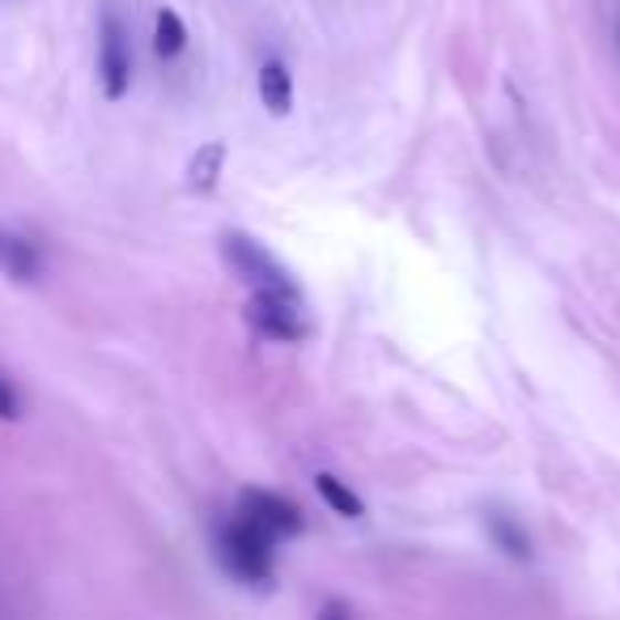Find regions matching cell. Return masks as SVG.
Returning <instances> with one entry per match:
<instances>
[{"mask_svg":"<svg viewBox=\"0 0 620 620\" xmlns=\"http://www.w3.org/2000/svg\"><path fill=\"white\" fill-rule=\"evenodd\" d=\"M272 544L276 536L264 532L260 523H251L243 514H234L221 532H217V557L239 582H269L272 578Z\"/></svg>","mask_w":620,"mask_h":620,"instance_id":"1","label":"cell"},{"mask_svg":"<svg viewBox=\"0 0 620 620\" xmlns=\"http://www.w3.org/2000/svg\"><path fill=\"white\" fill-rule=\"evenodd\" d=\"M221 260L243 285H251V294H297L294 276L246 234H225L221 239Z\"/></svg>","mask_w":620,"mask_h":620,"instance_id":"2","label":"cell"},{"mask_svg":"<svg viewBox=\"0 0 620 620\" xmlns=\"http://www.w3.org/2000/svg\"><path fill=\"white\" fill-rule=\"evenodd\" d=\"M98 82L111 103H119L133 85V48L115 9H103V22H98Z\"/></svg>","mask_w":620,"mask_h":620,"instance_id":"3","label":"cell"},{"mask_svg":"<svg viewBox=\"0 0 620 620\" xmlns=\"http://www.w3.org/2000/svg\"><path fill=\"white\" fill-rule=\"evenodd\" d=\"M243 315L251 332H260L264 340L294 345L306 336V315H302V297L297 294H251Z\"/></svg>","mask_w":620,"mask_h":620,"instance_id":"4","label":"cell"},{"mask_svg":"<svg viewBox=\"0 0 620 620\" xmlns=\"http://www.w3.org/2000/svg\"><path fill=\"white\" fill-rule=\"evenodd\" d=\"M239 514L251 518V523H260L264 532L272 536H297L306 523H302V511H297L294 502H285V497H276V493H264V488H243V497H239Z\"/></svg>","mask_w":620,"mask_h":620,"instance_id":"5","label":"cell"},{"mask_svg":"<svg viewBox=\"0 0 620 620\" xmlns=\"http://www.w3.org/2000/svg\"><path fill=\"white\" fill-rule=\"evenodd\" d=\"M0 272L13 281V285H34L43 276V251L30 243L27 234L0 225Z\"/></svg>","mask_w":620,"mask_h":620,"instance_id":"6","label":"cell"},{"mask_svg":"<svg viewBox=\"0 0 620 620\" xmlns=\"http://www.w3.org/2000/svg\"><path fill=\"white\" fill-rule=\"evenodd\" d=\"M260 103L269 107V115H290L294 111V77H290V69L281 64V60H269L264 69H260Z\"/></svg>","mask_w":620,"mask_h":620,"instance_id":"7","label":"cell"},{"mask_svg":"<svg viewBox=\"0 0 620 620\" xmlns=\"http://www.w3.org/2000/svg\"><path fill=\"white\" fill-rule=\"evenodd\" d=\"M221 162H225V145L213 140V145H200L196 158L188 166V188L191 191H213L217 179H221Z\"/></svg>","mask_w":620,"mask_h":620,"instance_id":"8","label":"cell"},{"mask_svg":"<svg viewBox=\"0 0 620 620\" xmlns=\"http://www.w3.org/2000/svg\"><path fill=\"white\" fill-rule=\"evenodd\" d=\"M183 48H188V27H183V18H179L175 9H158V18H154V52L162 55V60H175Z\"/></svg>","mask_w":620,"mask_h":620,"instance_id":"9","label":"cell"},{"mask_svg":"<svg viewBox=\"0 0 620 620\" xmlns=\"http://www.w3.org/2000/svg\"><path fill=\"white\" fill-rule=\"evenodd\" d=\"M315 488H319V497H324L332 511L340 514V518H361L366 514V506H361V497L353 493L340 476H332V472H319L315 476Z\"/></svg>","mask_w":620,"mask_h":620,"instance_id":"10","label":"cell"},{"mask_svg":"<svg viewBox=\"0 0 620 620\" xmlns=\"http://www.w3.org/2000/svg\"><path fill=\"white\" fill-rule=\"evenodd\" d=\"M488 536L497 539V544L511 553L514 561H527V557H532V544H527V536L514 527L506 514H488Z\"/></svg>","mask_w":620,"mask_h":620,"instance_id":"11","label":"cell"},{"mask_svg":"<svg viewBox=\"0 0 620 620\" xmlns=\"http://www.w3.org/2000/svg\"><path fill=\"white\" fill-rule=\"evenodd\" d=\"M0 421H22V396L4 375H0Z\"/></svg>","mask_w":620,"mask_h":620,"instance_id":"12","label":"cell"},{"mask_svg":"<svg viewBox=\"0 0 620 620\" xmlns=\"http://www.w3.org/2000/svg\"><path fill=\"white\" fill-rule=\"evenodd\" d=\"M319 620H349V608L340 599H327L324 608H319Z\"/></svg>","mask_w":620,"mask_h":620,"instance_id":"13","label":"cell"}]
</instances>
